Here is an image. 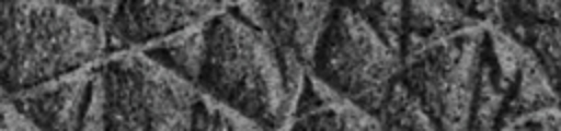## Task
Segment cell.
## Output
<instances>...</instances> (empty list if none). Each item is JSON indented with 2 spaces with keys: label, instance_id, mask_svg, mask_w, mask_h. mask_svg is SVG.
I'll list each match as a JSON object with an SVG mask.
<instances>
[{
  "label": "cell",
  "instance_id": "cell-11",
  "mask_svg": "<svg viewBox=\"0 0 561 131\" xmlns=\"http://www.w3.org/2000/svg\"><path fill=\"white\" fill-rule=\"evenodd\" d=\"M138 50L142 55H147L149 59H153L156 63L164 66L167 70L175 72L178 76L197 85L202 66H204V59H206L204 24L191 26L186 31H180V33L171 35V37L147 44Z\"/></svg>",
  "mask_w": 561,
  "mask_h": 131
},
{
  "label": "cell",
  "instance_id": "cell-4",
  "mask_svg": "<svg viewBox=\"0 0 561 131\" xmlns=\"http://www.w3.org/2000/svg\"><path fill=\"white\" fill-rule=\"evenodd\" d=\"M401 70V55L390 50L348 2H333L313 50L311 72L351 103L377 114Z\"/></svg>",
  "mask_w": 561,
  "mask_h": 131
},
{
  "label": "cell",
  "instance_id": "cell-2",
  "mask_svg": "<svg viewBox=\"0 0 561 131\" xmlns=\"http://www.w3.org/2000/svg\"><path fill=\"white\" fill-rule=\"evenodd\" d=\"M204 35L206 59L197 87L263 129L289 127L294 107L272 39L228 9L204 22Z\"/></svg>",
  "mask_w": 561,
  "mask_h": 131
},
{
  "label": "cell",
  "instance_id": "cell-13",
  "mask_svg": "<svg viewBox=\"0 0 561 131\" xmlns=\"http://www.w3.org/2000/svg\"><path fill=\"white\" fill-rule=\"evenodd\" d=\"M511 37L533 48L539 57L561 107V24H506L502 26Z\"/></svg>",
  "mask_w": 561,
  "mask_h": 131
},
{
  "label": "cell",
  "instance_id": "cell-3",
  "mask_svg": "<svg viewBox=\"0 0 561 131\" xmlns=\"http://www.w3.org/2000/svg\"><path fill=\"white\" fill-rule=\"evenodd\" d=\"M105 96V131H191L199 87L140 50L99 61Z\"/></svg>",
  "mask_w": 561,
  "mask_h": 131
},
{
  "label": "cell",
  "instance_id": "cell-18",
  "mask_svg": "<svg viewBox=\"0 0 561 131\" xmlns=\"http://www.w3.org/2000/svg\"><path fill=\"white\" fill-rule=\"evenodd\" d=\"M83 20L99 26L101 31H107L112 26V20L116 15L118 2H103V0H88V2H68Z\"/></svg>",
  "mask_w": 561,
  "mask_h": 131
},
{
  "label": "cell",
  "instance_id": "cell-16",
  "mask_svg": "<svg viewBox=\"0 0 561 131\" xmlns=\"http://www.w3.org/2000/svg\"><path fill=\"white\" fill-rule=\"evenodd\" d=\"M502 107H504V96L497 90V85L493 83L489 66L484 63V59L480 55V72H478V83H476V94H473L469 129H484V131L495 129Z\"/></svg>",
  "mask_w": 561,
  "mask_h": 131
},
{
  "label": "cell",
  "instance_id": "cell-15",
  "mask_svg": "<svg viewBox=\"0 0 561 131\" xmlns=\"http://www.w3.org/2000/svg\"><path fill=\"white\" fill-rule=\"evenodd\" d=\"M351 9H355L383 39V44L401 55V41H403V2H375V0H362V2H348Z\"/></svg>",
  "mask_w": 561,
  "mask_h": 131
},
{
  "label": "cell",
  "instance_id": "cell-8",
  "mask_svg": "<svg viewBox=\"0 0 561 131\" xmlns=\"http://www.w3.org/2000/svg\"><path fill=\"white\" fill-rule=\"evenodd\" d=\"M289 127L298 131H375L381 129V122L375 114L337 94L320 76H316L311 68H307Z\"/></svg>",
  "mask_w": 561,
  "mask_h": 131
},
{
  "label": "cell",
  "instance_id": "cell-5",
  "mask_svg": "<svg viewBox=\"0 0 561 131\" xmlns=\"http://www.w3.org/2000/svg\"><path fill=\"white\" fill-rule=\"evenodd\" d=\"M484 24L460 28L403 59L401 79L443 131L469 129Z\"/></svg>",
  "mask_w": 561,
  "mask_h": 131
},
{
  "label": "cell",
  "instance_id": "cell-14",
  "mask_svg": "<svg viewBox=\"0 0 561 131\" xmlns=\"http://www.w3.org/2000/svg\"><path fill=\"white\" fill-rule=\"evenodd\" d=\"M263 129L241 111L221 103L219 98L197 92L191 107V131H252Z\"/></svg>",
  "mask_w": 561,
  "mask_h": 131
},
{
  "label": "cell",
  "instance_id": "cell-10",
  "mask_svg": "<svg viewBox=\"0 0 561 131\" xmlns=\"http://www.w3.org/2000/svg\"><path fill=\"white\" fill-rule=\"evenodd\" d=\"M471 15H467L458 2H403V41L401 61L416 55L432 41H438L460 28L478 26Z\"/></svg>",
  "mask_w": 561,
  "mask_h": 131
},
{
  "label": "cell",
  "instance_id": "cell-6",
  "mask_svg": "<svg viewBox=\"0 0 561 131\" xmlns=\"http://www.w3.org/2000/svg\"><path fill=\"white\" fill-rule=\"evenodd\" d=\"M9 96L37 129L105 131V96L99 63Z\"/></svg>",
  "mask_w": 561,
  "mask_h": 131
},
{
  "label": "cell",
  "instance_id": "cell-20",
  "mask_svg": "<svg viewBox=\"0 0 561 131\" xmlns=\"http://www.w3.org/2000/svg\"><path fill=\"white\" fill-rule=\"evenodd\" d=\"M7 96H9V94H7V90L0 85V98H7Z\"/></svg>",
  "mask_w": 561,
  "mask_h": 131
},
{
  "label": "cell",
  "instance_id": "cell-12",
  "mask_svg": "<svg viewBox=\"0 0 561 131\" xmlns=\"http://www.w3.org/2000/svg\"><path fill=\"white\" fill-rule=\"evenodd\" d=\"M381 122V129L397 131H430L438 129L436 122L423 109L419 96L408 87L401 74L392 81L381 107L375 114Z\"/></svg>",
  "mask_w": 561,
  "mask_h": 131
},
{
  "label": "cell",
  "instance_id": "cell-1",
  "mask_svg": "<svg viewBox=\"0 0 561 131\" xmlns=\"http://www.w3.org/2000/svg\"><path fill=\"white\" fill-rule=\"evenodd\" d=\"M105 33L59 0H0V85L31 90L103 59Z\"/></svg>",
  "mask_w": 561,
  "mask_h": 131
},
{
  "label": "cell",
  "instance_id": "cell-9",
  "mask_svg": "<svg viewBox=\"0 0 561 131\" xmlns=\"http://www.w3.org/2000/svg\"><path fill=\"white\" fill-rule=\"evenodd\" d=\"M263 33L274 48L291 50L311 68L313 50L333 9V2H261Z\"/></svg>",
  "mask_w": 561,
  "mask_h": 131
},
{
  "label": "cell",
  "instance_id": "cell-19",
  "mask_svg": "<svg viewBox=\"0 0 561 131\" xmlns=\"http://www.w3.org/2000/svg\"><path fill=\"white\" fill-rule=\"evenodd\" d=\"M37 127L18 109L11 96L0 98V131H35Z\"/></svg>",
  "mask_w": 561,
  "mask_h": 131
},
{
  "label": "cell",
  "instance_id": "cell-7",
  "mask_svg": "<svg viewBox=\"0 0 561 131\" xmlns=\"http://www.w3.org/2000/svg\"><path fill=\"white\" fill-rule=\"evenodd\" d=\"M226 2H193V0H140L118 2L112 26L129 50L171 37L191 26L204 24L208 17L221 13Z\"/></svg>",
  "mask_w": 561,
  "mask_h": 131
},
{
  "label": "cell",
  "instance_id": "cell-17",
  "mask_svg": "<svg viewBox=\"0 0 561 131\" xmlns=\"http://www.w3.org/2000/svg\"><path fill=\"white\" fill-rule=\"evenodd\" d=\"M500 129L504 131H561V107H543L511 118Z\"/></svg>",
  "mask_w": 561,
  "mask_h": 131
}]
</instances>
